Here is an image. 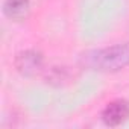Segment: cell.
<instances>
[{
	"instance_id": "cell-1",
	"label": "cell",
	"mask_w": 129,
	"mask_h": 129,
	"mask_svg": "<svg viewBox=\"0 0 129 129\" xmlns=\"http://www.w3.org/2000/svg\"><path fill=\"white\" fill-rule=\"evenodd\" d=\"M79 64L97 72H118L129 66V41L103 49L87 50L81 55Z\"/></svg>"
},
{
	"instance_id": "cell-2",
	"label": "cell",
	"mask_w": 129,
	"mask_h": 129,
	"mask_svg": "<svg viewBox=\"0 0 129 129\" xmlns=\"http://www.w3.org/2000/svg\"><path fill=\"white\" fill-rule=\"evenodd\" d=\"M14 66L17 72L21 73L23 76H34L43 70L44 56L41 52L34 50V49L21 50L14 58Z\"/></svg>"
},
{
	"instance_id": "cell-3",
	"label": "cell",
	"mask_w": 129,
	"mask_h": 129,
	"mask_svg": "<svg viewBox=\"0 0 129 129\" xmlns=\"http://www.w3.org/2000/svg\"><path fill=\"white\" fill-rule=\"evenodd\" d=\"M129 118V102L117 99L109 102L102 111V121L109 127H117Z\"/></svg>"
},
{
	"instance_id": "cell-4",
	"label": "cell",
	"mask_w": 129,
	"mask_h": 129,
	"mask_svg": "<svg viewBox=\"0 0 129 129\" xmlns=\"http://www.w3.org/2000/svg\"><path fill=\"white\" fill-rule=\"evenodd\" d=\"M30 8V0H5L3 14L11 20H23Z\"/></svg>"
},
{
	"instance_id": "cell-5",
	"label": "cell",
	"mask_w": 129,
	"mask_h": 129,
	"mask_svg": "<svg viewBox=\"0 0 129 129\" xmlns=\"http://www.w3.org/2000/svg\"><path fill=\"white\" fill-rule=\"evenodd\" d=\"M70 78V72L67 67H62V66H55L52 67L47 75H46V81L49 84H53V85H61L66 81H69Z\"/></svg>"
}]
</instances>
